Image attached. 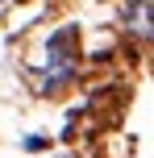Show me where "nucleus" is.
Masks as SVG:
<instances>
[{
	"label": "nucleus",
	"mask_w": 154,
	"mask_h": 158,
	"mask_svg": "<svg viewBox=\"0 0 154 158\" xmlns=\"http://www.w3.org/2000/svg\"><path fill=\"white\" fill-rule=\"evenodd\" d=\"M125 29L142 42H154V0H129L125 4Z\"/></svg>",
	"instance_id": "nucleus-1"
}]
</instances>
